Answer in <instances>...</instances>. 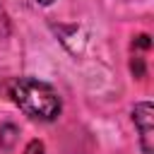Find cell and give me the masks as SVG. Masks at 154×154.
<instances>
[{"mask_svg":"<svg viewBox=\"0 0 154 154\" xmlns=\"http://www.w3.org/2000/svg\"><path fill=\"white\" fill-rule=\"evenodd\" d=\"M7 96L12 103L29 118L51 123L63 111V99L53 84L36 77H14L7 84Z\"/></svg>","mask_w":154,"mask_h":154,"instance_id":"cell-1","label":"cell"},{"mask_svg":"<svg viewBox=\"0 0 154 154\" xmlns=\"http://www.w3.org/2000/svg\"><path fill=\"white\" fill-rule=\"evenodd\" d=\"M152 113L154 111H152L149 101H140V103L132 106V125H135V130L140 135V147H142L144 154L154 152V125H152L154 116Z\"/></svg>","mask_w":154,"mask_h":154,"instance_id":"cell-2","label":"cell"},{"mask_svg":"<svg viewBox=\"0 0 154 154\" xmlns=\"http://www.w3.org/2000/svg\"><path fill=\"white\" fill-rule=\"evenodd\" d=\"M17 128L12 125V123H5L2 128H0V147L2 149H12L14 147V140H17Z\"/></svg>","mask_w":154,"mask_h":154,"instance_id":"cell-3","label":"cell"},{"mask_svg":"<svg viewBox=\"0 0 154 154\" xmlns=\"http://www.w3.org/2000/svg\"><path fill=\"white\" fill-rule=\"evenodd\" d=\"M10 31H12V22H10V14L2 10V5H0V36H10Z\"/></svg>","mask_w":154,"mask_h":154,"instance_id":"cell-4","label":"cell"},{"mask_svg":"<svg viewBox=\"0 0 154 154\" xmlns=\"http://www.w3.org/2000/svg\"><path fill=\"white\" fill-rule=\"evenodd\" d=\"M43 152H46V147H43L41 140H31V142L24 147V154H43Z\"/></svg>","mask_w":154,"mask_h":154,"instance_id":"cell-5","label":"cell"},{"mask_svg":"<svg viewBox=\"0 0 154 154\" xmlns=\"http://www.w3.org/2000/svg\"><path fill=\"white\" fill-rule=\"evenodd\" d=\"M36 2H38V5H43V7H48V5H53L55 0H36Z\"/></svg>","mask_w":154,"mask_h":154,"instance_id":"cell-6","label":"cell"}]
</instances>
